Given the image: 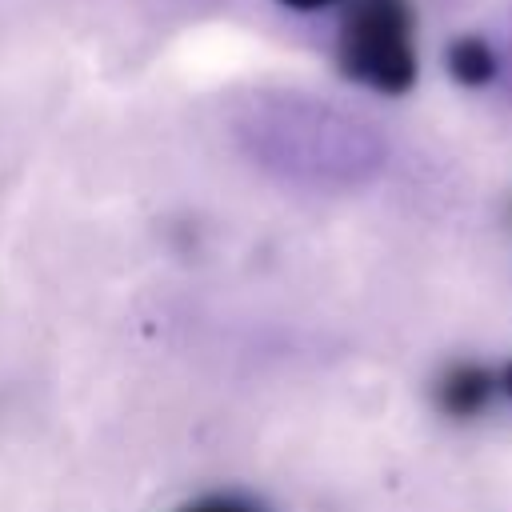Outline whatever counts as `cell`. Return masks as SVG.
I'll use <instances>...</instances> for the list:
<instances>
[{
  "instance_id": "6da1fadb",
  "label": "cell",
  "mask_w": 512,
  "mask_h": 512,
  "mask_svg": "<svg viewBox=\"0 0 512 512\" xmlns=\"http://www.w3.org/2000/svg\"><path fill=\"white\" fill-rule=\"evenodd\" d=\"M232 136L260 172L320 192L368 184L388 156L368 120L292 88L248 92L232 108Z\"/></svg>"
},
{
  "instance_id": "7a4b0ae2",
  "label": "cell",
  "mask_w": 512,
  "mask_h": 512,
  "mask_svg": "<svg viewBox=\"0 0 512 512\" xmlns=\"http://www.w3.org/2000/svg\"><path fill=\"white\" fill-rule=\"evenodd\" d=\"M340 72L372 92H408L416 80V20L408 0H348L336 32Z\"/></svg>"
},
{
  "instance_id": "3957f363",
  "label": "cell",
  "mask_w": 512,
  "mask_h": 512,
  "mask_svg": "<svg viewBox=\"0 0 512 512\" xmlns=\"http://www.w3.org/2000/svg\"><path fill=\"white\" fill-rule=\"evenodd\" d=\"M496 392V376L480 364H456L436 384V404L448 416H476Z\"/></svg>"
},
{
  "instance_id": "277c9868",
  "label": "cell",
  "mask_w": 512,
  "mask_h": 512,
  "mask_svg": "<svg viewBox=\"0 0 512 512\" xmlns=\"http://www.w3.org/2000/svg\"><path fill=\"white\" fill-rule=\"evenodd\" d=\"M448 72L460 84L480 88V84H492L500 76V56L484 36H460L448 44Z\"/></svg>"
},
{
  "instance_id": "5b68a950",
  "label": "cell",
  "mask_w": 512,
  "mask_h": 512,
  "mask_svg": "<svg viewBox=\"0 0 512 512\" xmlns=\"http://www.w3.org/2000/svg\"><path fill=\"white\" fill-rule=\"evenodd\" d=\"M184 512H252V508L240 504V500L220 496V500H200V504H192V508H184Z\"/></svg>"
},
{
  "instance_id": "8992f818",
  "label": "cell",
  "mask_w": 512,
  "mask_h": 512,
  "mask_svg": "<svg viewBox=\"0 0 512 512\" xmlns=\"http://www.w3.org/2000/svg\"><path fill=\"white\" fill-rule=\"evenodd\" d=\"M496 56H500V80H504V88L512 92V28H508V40H504V48H500Z\"/></svg>"
},
{
  "instance_id": "52a82bcc",
  "label": "cell",
  "mask_w": 512,
  "mask_h": 512,
  "mask_svg": "<svg viewBox=\"0 0 512 512\" xmlns=\"http://www.w3.org/2000/svg\"><path fill=\"white\" fill-rule=\"evenodd\" d=\"M284 8H296V12H316V8H328L336 0H280Z\"/></svg>"
},
{
  "instance_id": "ba28073f",
  "label": "cell",
  "mask_w": 512,
  "mask_h": 512,
  "mask_svg": "<svg viewBox=\"0 0 512 512\" xmlns=\"http://www.w3.org/2000/svg\"><path fill=\"white\" fill-rule=\"evenodd\" d=\"M504 392L512 396V364H508V372H504Z\"/></svg>"
}]
</instances>
